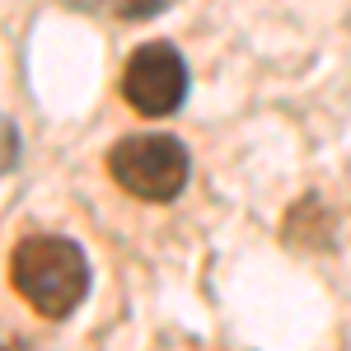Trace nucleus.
Returning a JSON list of instances; mask_svg holds the SVG:
<instances>
[{
  "label": "nucleus",
  "mask_w": 351,
  "mask_h": 351,
  "mask_svg": "<svg viewBox=\"0 0 351 351\" xmlns=\"http://www.w3.org/2000/svg\"><path fill=\"white\" fill-rule=\"evenodd\" d=\"M10 281L43 319H66L80 309L89 291V263L80 243L61 234H28L10 253Z\"/></svg>",
  "instance_id": "1"
},
{
  "label": "nucleus",
  "mask_w": 351,
  "mask_h": 351,
  "mask_svg": "<svg viewBox=\"0 0 351 351\" xmlns=\"http://www.w3.org/2000/svg\"><path fill=\"white\" fill-rule=\"evenodd\" d=\"M108 173L141 202H173L188 183V150L173 136H127L112 145Z\"/></svg>",
  "instance_id": "2"
},
{
  "label": "nucleus",
  "mask_w": 351,
  "mask_h": 351,
  "mask_svg": "<svg viewBox=\"0 0 351 351\" xmlns=\"http://www.w3.org/2000/svg\"><path fill=\"white\" fill-rule=\"evenodd\" d=\"M122 99L141 117H164L188 99V66L169 43H145L136 47L127 71H122Z\"/></svg>",
  "instance_id": "3"
},
{
  "label": "nucleus",
  "mask_w": 351,
  "mask_h": 351,
  "mask_svg": "<svg viewBox=\"0 0 351 351\" xmlns=\"http://www.w3.org/2000/svg\"><path fill=\"white\" fill-rule=\"evenodd\" d=\"M169 0H117V14L122 19H150V14H160Z\"/></svg>",
  "instance_id": "4"
},
{
  "label": "nucleus",
  "mask_w": 351,
  "mask_h": 351,
  "mask_svg": "<svg viewBox=\"0 0 351 351\" xmlns=\"http://www.w3.org/2000/svg\"><path fill=\"white\" fill-rule=\"evenodd\" d=\"M0 351H38V347H33V342H24L19 332H5V328H0Z\"/></svg>",
  "instance_id": "5"
}]
</instances>
